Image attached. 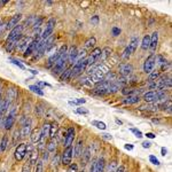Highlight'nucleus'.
<instances>
[{"instance_id":"55","label":"nucleus","mask_w":172,"mask_h":172,"mask_svg":"<svg viewBox=\"0 0 172 172\" xmlns=\"http://www.w3.org/2000/svg\"><path fill=\"white\" fill-rule=\"evenodd\" d=\"M37 86H48V87H51V85H49V84H48V83H44V81H38V83H37Z\"/></svg>"},{"instance_id":"22","label":"nucleus","mask_w":172,"mask_h":172,"mask_svg":"<svg viewBox=\"0 0 172 172\" xmlns=\"http://www.w3.org/2000/svg\"><path fill=\"white\" fill-rule=\"evenodd\" d=\"M110 55H111V48L104 47L103 49H101V54H100V56H99L97 62H103V61H106Z\"/></svg>"},{"instance_id":"41","label":"nucleus","mask_w":172,"mask_h":172,"mask_svg":"<svg viewBox=\"0 0 172 172\" xmlns=\"http://www.w3.org/2000/svg\"><path fill=\"white\" fill-rule=\"evenodd\" d=\"M86 102L85 99H76V100H70L69 104L70 106H79V104H84Z\"/></svg>"},{"instance_id":"39","label":"nucleus","mask_w":172,"mask_h":172,"mask_svg":"<svg viewBox=\"0 0 172 172\" xmlns=\"http://www.w3.org/2000/svg\"><path fill=\"white\" fill-rule=\"evenodd\" d=\"M92 124L94 126H97L99 130H106V129H107V125H106L103 122H100V120H93Z\"/></svg>"},{"instance_id":"15","label":"nucleus","mask_w":172,"mask_h":172,"mask_svg":"<svg viewBox=\"0 0 172 172\" xmlns=\"http://www.w3.org/2000/svg\"><path fill=\"white\" fill-rule=\"evenodd\" d=\"M158 45V32L155 31L153 34L150 36V44H149V49L151 51V53H154L156 51V47Z\"/></svg>"},{"instance_id":"40","label":"nucleus","mask_w":172,"mask_h":172,"mask_svg":"<svg viewBox=\"0 0 172 172\" xmlns=\"http://www.w3.org/2000/svg\"><path fill=\"white\" fill-rule=\"evenodd\" d=\"M37 18H38V17L34 16V15L30 16V17H29V20H27V21H25L24 25H25V27H32L34 23H36V21H37Z\"/></svg>"},{"instance_id":"20","label":"nucleus","mask_w":172,"mask_h":172,"mask_svg":"<svg viewBox=\"0 0 172 172\" xmlns=\"http://www.w3.org/2000/svg\"><path fill=\"white\" fill-rule=\"evenodd\" d=\"M37 41H38V39H34V40H32V41L30 43V45L28 46L27 51L23 53V56L28 57V56H30V55H32V54H33L34 51H36V45H37Z\"/></svg>"},{"instance_id":"9","label":"nucleus","mask_w":172,"mask_h":172,"mask_svg":"<svg viewBox=\"0 0 172 172\" xmlns=\"http://www.w3.org/2000/svg\"><path fill=\"white\" fill-rule=\"evenodd\" d=\"M118 71H119L122 77H126L127 78L133 72V65L131 63H122L118 67Z\"/></svg>"},{"instance_id":"18","label":"nucleus","mask_w":172,"mask_h":172,"mask_svg":"<svg viewBox=\"0 0 172 172\" xmlns=\"http://www.w3.org/2000/svg\"><path fill=\"white\" fill-rule=\"evenodd\" d=\"M104 170H106V160L103 157H100L95 161L94 172H104Z\"/></svg>"},{"instance_id":"42","label":"nucleus","mask_w":172,"mask_h":172,"mask_svg":"<svg viewBox=\"0 0 172 172\" xmlns=\"http://www.w3.org/2000/svg\"><path fill=\"white\" fill-rule=\"evenodd\" d=\"M44 170V162L40 160V161H37V163H36V172H43Z\"/></svg>"},{"instance_id":"56","label":"nucleus","mask_w":172,"mask_h":172,"mask_svg":"<svg viewBox=\"0 0 172 172\" xmlns=\"http://www.w3.org/2000/svg\"><path fill=\"white\" fill-rule=\"evenodd\" d=\"M161 153H162V156H165L166 153H167V150H166L165 147H162V148H161Z\"/></svg>"},{"instance_id":"46","label":"nucleus","mask_w":172,"mask_h":172,"mask_svg":"<svg viewBox=\"0 0 172 172\" xmlns=\"http://www.w3.org/2000/svg\"><path fill=\"white\" fill-rule=\"evenodd\" d=\"M149 161H150V163H153L154 165H160V161L158 158L154 156V155H149Z\"/></svg>"},{"instance_id":"23","label":"nucleus","mask_w":172,"mask_h":172,"mask_svg":"<svg viewBox=\"0 0 172 172\" xmlns=\"http://www.w3.org/2000/svg\"><path fill=\"white\" fill-rule=\"evenodd\" d=\"M83 145H84V140L83 139H79L77 142H76V146H75V156L76 157H79L80 155L83 154V151H84V149H83Z\"/></svg>"},{"instance_id":"4","label":"nucleus","mask_w":172,"mask_h":172,"mask_svg":"<svg viewBox=\"0 0 172 172\" xmlns=\"http://www.w3.org/2000/svg\"><path fill=\"white\" fill-rule=\"evenodd\" d=\"M72 156H74V148L72 146L67 147L63 150L62 155H61V164L64 166H69L72 162Z\"/></svg>"},{"instance_id":"10","label":"nucleus","mask_w":172,"mask_h":172,"mask_svg":"<svg viewBox=\"0 0 172 172\" xmlns=\"http://www.w3.org/2000/svg\"><path fill=\"white\" fill-rule=\"evenodd\" d=\"M15 158L17 161H22L27 156V143H18L15 149Z\"/></svg>"},{"instance_id":"63","label":"nucleus","mask_w":172,"mask_h":172,"mask_svg":"<svg viewBox=\"0 0 172 172\" xmlns=\"http://www.w3.org/2000/svg\"><path fill=\"white\" fill-rule=\"evenodd\" d=\"M54 172H57V171H54Z\"/></svg>"},{"instance_id":"57","label":"nucleus","mask_w":172,"mask_h":172,"mask_svg":"<svg viewBox=\"0 0 172 172\" xmlns=\"http://www.w3.org/2000/svg\"><path fill=\"white\" fill-rule=\"evenodd\" d=\"M124 148L127 149V150H132V149H133V145H130V143H127V145H125V146H124Z\"/></svg>"},{"instance_id":"7","label":"nucleus","mask_w":172,"mask_h":172,"mask_svg":"<svg viewBox=\"0 0 172 172\" xmlns=\"http://www.w3.org/2000/svg\"><path fill=\"white\" fill-rule=\"evenodd\" d=\"M15 120H16V115H15V109H11L9 111V114L7 115V117L5 118L4 122V126H5V130H11V127L15 124Z\"/></svg>"},{"instance_id":"51","label":"nucleus","mask_w":172,"mask_h":172,"mask_svg":"<svg viewBox=\"0 0 172 172\" xmlns=\"http://www.w3.org/2000/svg\"><path fill=\"white\" fill-rule=\"evenodd\" d=\"M48 154H49V153H48V151H47V150H44V153H43V162H45V161H47L48 160Z\"/></svg>"},{"instance_id":"32","label":"nucleus","mask_w":172,"mask_h":172,"mask_svg":"<svg viewBox=\"0 0 172 172\" xmlns=\"http://www.w3.org/2000/svg\"><path fill=\"white\" fill-rule=\"evenodd\" d=\"M8 142H9L8 135H7V134H4V137L1 139V142H0V151H5L7 146H8Z\"/></svg>"},{"instance_id":"37","label":"nucleus","mask_w":172,"mask_h":172,"mask_svg":"<svg viewBox=\"0 0 172 172\" xmlns=\"http://www.w3.org/2000/svg\"><path fill=\"white\" fill-rule=\"evenodd\" d=\"M117 167H118L117 162H116V161H111L108 165H107V170H106V172H115L117 170Z\"/></svg>"},{"instance_id":"59","label":"nucleus","mask_w":172,"mask_h":172,"mask_svg":"<svg viewBox=\"0 0 172 172\" xmlns=\"http://www.w3.org/2000/svg\"><path fill=\"white\" fill-rule=\"evenodd\" d=\"M2 120H4V113L2 111H0V126L2 124Z\"/></svg>"},{"instance_id":"5","label":"nucleus","mask_w":172,"mask_h":172,"mask_svg":"<svg viewBox=\"0 0 172 172\" xmlns=\"http://www.w3.org/2000/svg\"><path fill=\"white\" fill-rule=\"evenodd\" d=\"M55 24H56V21H55V18L54 17H51L47 23H46V28L45 30L43 31V33H41V39H48L49 37H52V34H53V31H54V28H55Z\"/></svg>"},{"instance_id":"49","label":"nucleus","mask_w":172,"mask_h":172,"mask_svg":"<svg viewBox=\"0 0 172 172\" xmlns=\"http://www.w3.org/2000/svg\"><path fill=\"white\" fill-rule=\"evenodd\" d=\"M78 114H81V115H87L88 114V110L85 108H77V110H76Z\"/></svg>"},{"instance_id":"58","label":"nucleus","mask_w":172,"mask_h":172,"mask_svg":"<svg viewBox=\"0 0 172 172\" xmlns=\"http://www.w3.org/2000/svg\"><path fill=\"white\" fill-rule=\"evenodd\" d=\"M103 138H106V139H108V140H111V139H113V137H111L110 134H108V133H104V134H103Z\"/></svg>"},{"instance_id":"12","label":"nucleus","mask_w":172,"mask_h":172,"mask_svg":"<svg viewBox=\"0 0 172 172\" xmlns=\"http://www.w3.org/2000/svg\"><path fill=\"white\" fill-rule=\"evenodd\" d=\"M75 134H76V132H75V129L74 127H69L67 133H65V135H64V147L67 148V147H70L72 143H74V139H75Z\"/></svg>"},{"instance_id":"45","label":"nucleus","mask_w":172,"mask_h":172,"mask_svg":"<svg viewBox=\"0 0 172 172\" xmlns=\"http://www.w3.org/2000/svg\"><path fill=\"white\" fill-rule=\"evenodd\" d=\"M130 131H131L137 138H142L143 137L142 132L140 131V130H138V129H135V127H131V129H130Z\"/></svg>"},{"instance_id":"31","label":"nucleus","mask_w":172,"mask_h":172,"mask_svg":"<svg viewBox=\"0 0 172 172\" xmlns=\"http://www.w3.org/2000/svg\"><path fill=\"white\" fill-rule=\"evenodd\" d=\"M140 109L148 110V111H157L158 110V104L157 103H148L147 106H141Z\"/></svg>"},{"instance_id":"48","label":"nucleus","mask_w":172,"mask_h":172,"mask_svg":"<svg viewBox=\"0 0 172 172\" xmlns=\"http://www.w3.org/2000/svg\"><path fill=\"white\" fill-rule=\"evenodd\" d=\"M111 33H113V36H115V37L119 36V33H120V29H119V28H116V27H114V28L111 29Z\"/></svg>"},{"instance_id":"53","label":"nucleus","mask_w":172,"mask_h":172,"mask_svg":"<svg viewBox=\"0 0 172 172\" xmlns=\"http://www.w3.org/2000/svg\"><path fill=\"white\" fill-rule=\"evenodd\" d=\"M150 146H151V143L149 142V141H143L142 142L143 148H150Z\"/></svg>"},{"instance_id":"2","label":"nucleus","mask_w":172,"mask_h":172,"mask_svg":"<svg viewBox=\"0 0 172 172\" xmlns=\"http://www.w3.org/2000/svg\"><path fill=\"white\" fill-rule=\"evenodd\" d=\"M22 31H23V25H21V24H18L17 27L11 29L6 43H11V44L16 45L17 41L21 39V37H22Z\"/></svg>"},{"instance_id":"27","label":"nucleus","mask_w":172,"mask_h":172,"mask_svg":"<svg viewBox=\"0 0 172 172\" xmlns=\"http://www.w3.org/2000/svg\"><path fill=\"white\" fill-rule=\"evenodd\" d=\"M161 78V71L160 70H153L150 74H149V77H148V83H154L156 80Z\"/></svg>"},{"instance_id":"21","label":"nucleus","mask_w":172,"mask_h":172,"mask_svg":"<svg viewBox=\"0 0 172 172\" xmlns=\"http://www.w3.org/2000/svg\"><path fill=\"white\" fill-rule=\"evenodd\" d=\"M30 139H31V142L38 143L41 139V131L40 129H34L33 131L30 133Z\"/></svg>"},{"instance_id":"36","label":"nucleus","mask_w":172,"mask_h":172,"mask_svg":"<svg viewBox=\"0 0 172 172\" xmlns=\"http://www.w3.org/2000/svg\"><path fill=\"white\" fill-rule=\"evenodd\" d=\"M166 62H167V61H166L162 55H156V56H155V65L162 67V65H164Z\"/></svg>"},{"instance_id":"28","label":"nucleus","mask_w":172,"mask_h":172,"mask_svg":"<svg viewBox=\"0 0 172 172\" xmlns=\"http://www.w3.org/2000/svg\"><path fill=\"white\" fill-rule=\"evenodd\" d=\"M49 129H51V123H45L44 125L41 126L40 131H41V138L43 139H46L49 135Z\"/></svg>"},{"instance_id":"24","label":"nucleus","mask_w":172,"mask_h":172,"mask_svg":"<svg viewBox=\"0 0 172 172\" xmlns=\"http://www.w3.org/2000/svg\"><path fill=\"white\" fill-rule=\"evenodd\" d=\"M71 72H72L71 67H70V68H67L62 74L60 75V80H61V81H68V80H70L71 79Z\"/></svg>"},{"instance_id":"61","label":"nucleus","mask_w":172,"mask_h":172,"mask_svg":"<svg viewBox=\"0 0 172 172\" xmlns=\"http://www.w3.org/2000/svg\"><path fill=\"white\" fill-rule=\"evenodd\" d=\"M29 71H31V72H32L33 75H37V74H38V71H37V70H29Z\"/></svg>"},{"instance_id":"26","label":"nucleus","mask_w":172,"mask_h":172,"mask_svg":"<svg viewBox=\"0 0 172 172\" xmlns=\"http://www.w3.org/2000/svg\"><path fill=\"white\" fill-rule=\"evenodd\" d=\"M57 132H59V124H57L56 122L51 123V129H49V135L48 137L51 138V139H54V138L56 137Z\"/></svg>"},{"instance_id":"38","label":"nucleus","mask_w":172,"mask_h":172,"mask_svg":"<svg viewBox=\"0 0 172 172\" xmlns=\"http://www.w3.org/2000/svg\"><path fill=\"white\" fill-rule=\"evenodd\" d=\"M21 132L18 131V130H16V131L14 132V134H13V143L14 145H18V141L21 140Z\"/></svg>"},{"instance_id":"19","label":"nucleus","mask_w":172,"mask_h":172,"mask_svg":"<svg viewBox=\"0 0 172 172\" xmlns=\"http://www.w3.org/2000/svg\"><path fill=\"white\" fill-rule=\"evenodd\" d=\"M83 156H81V165H83V169H84V166L90 162L91 160V156H92V153H91V147H87V148L83 151Z\"/></svg>"},{"instance_id":"3","label":"nucleus","mask_w":172,"mask_h":172,"mask_svg":"<svg viewBox=\"0 0 172 172\" xmlns=\"http://www.w3.org/2000/svg\"><path fill=\"white\" fill-rule=\"evenodd\" d=\"M86 68H87V61H86V57L81 59L79 61L75 63L74 67H71L72 69V72H71V78L72 77H77L79 76L80 74H83V71H85Z\"/></svg>"},{"instance_id":"64","label":"nucleus","mask_w":172,"mask_h":172,"mask_svg":"<svg viewBox=\"0 0 172 172\" xmlns=\"http://www.w3.org/2000/svg\"><path fill=\"white\" fill-rule=\"evenodd\" d=\"M0 24H1V23H0Z\"/></svg>"},{"instance_id":"11","label":"nucleus","mask_w":172,"mask_h":172,"mask_svg":"<svg viewBox=\"0 0 172 172\" xmlns=\"http://www.w3.org/2000/svg\"><path fill=\"white\" fill-rule=\"evenodd\" d=\"M155 68V55L151 54L149 57H147V60L143 63V72L145 74H150Z\"/></svg>"},{"instance_id":"29","label":"nucleus","mask_w":172,"mask_h":172,"mask_svg":"<svg viewBox=\"0 0 172 172\" xmlns=\"http://www.w3.org/2000/svg\"><path fill=\"white\" fill-rule=\"evenodd\" d=\"M46 150L48 151V153H54L55 150H56V140H55V138L54 139H51L47 145H46Z\"/></svg>"},{"instance_id":"43","label":"nucleus","mask_w":172,"mask_h":172,"mask_svg":"<svg viewBox=\"0 0 172 172\" xmlns=\"http://www.w3.org/2000/svg\"><path fill=\"white\" fill-rule=\"evenodd\" d=\"M9 61H11V63H14L15 65H17L20 69H22V70H24V65H23L22 63H21V61H18L17 59H14V57H9Z\"/></svg>"},{"instance_id":"14","label":"nucleus","mask_w":172,"mask_h":172,"mask_svg":"<svg viewBox=\"0 0 172 172\" xmlns=\"http://www.w3.org/2000/svg\"><path fill=\"white\" fill-rule=\"evenodd\" d=\"M138 45H139V37H132L131 40H130V43H129V45L126 47L125 49L129 52V54L132 55L135 49L138 48Z\"/></svg>"},{"instance_id":"17","label":"nucleus","mask_w":172,"mask_h":172,"mask_svg":"<svg viewBox=\"0 0 172 172\" xmlns=\"http://www.w3.org/2000/svg\"><path fill=\"white\" fill-rule=\"evenodd\" d=\"M17 90L15 87H11V88H8L7 92H6V100H8L9 102H13V101H15L17 99Z\"/></svg>"},{"instance_id":"25","label":"nucleus","mask_w":172,"mask_h":172,"mask_svg":"<svg viewBox=\"0 0 172 172\" xmlns=\"http://www.w3.org/2000/svg\"><path fill=\"white\" fill-rule=\"evenodd\" d=\"M139 101H140L139 95H129L123 100V103H125V104H135Z\"/></svg>"},{"instance_id":"16","label":"nucleus","mask_w":172,"mask_h":172,"mask_svg":"<svg viewBox=\"0 0 172 172\" xmlns=\"http://www.w3.org/2000/svg\"><path fill=\"white\" fill-rule=\"evenodd\" d=\"M22 20V14H16V15H14V16L11 17V20L8 21L7 23V29H14L15 27L18 25V22Z\"/></svg>"},{"instance_id":"47","label":"nucleus","mask_w":172,"mask_h":172,"mask_svg":"<svg viewBox=\"0 0 172 172\" xmlns=\"http://www.w3.org/2000/svg\"><path fill=\"white\" fill-rule=\"evenodd\" d=\"M67 172H78V165L76 163H71L68 167V171Z\"/></svg>"},{"instance_id":"52","label":"nucleus","mask_w":172,"mask_h":172,"mask_svg":"<svg viewBox=\"0 0 172 172\" xmlns=\"http://www.w3.org/2000/svg\"><path fill=\"white\" fill-rule=\"evenodd\" d=\"M5 30H7V24H0V34L2 33Z\"/></svg>"},{"instance_id":"60","label":"nucleus","mask_w":172,"mask_h":172,"mask_svg":"<svg viewBox=\"0 0 172 172\" xmlns=\"http://www.w3.org/2000/svg\"><path fill=\"white\" fill-rule=\"evenodd\" d=\"M115 122L117 123V124H119V125H122L123 123H122V120H119V119H115Z\"/></svg>"},{"instance_id":"8","label":"nucleus","mask_w":172,"mask_h":172,"mask_svg":"<svg viewBox=\"0 0 172 172\" xmlns=\"http://www.w3.org/2000/svg\"><path fill=\"white\" fill-rule=\"evenodd\" d=\"M31 41H32V39H31L30 37H21V39L17 41L15 48H16L18 52L24 53V52L27 51V48H28V46L30 45Z\"/></svg>"},{"instance_id":"44","label":"nucleus","mask_w":172,"mask_h":172,"mask_svg":"<svg viewBox=\"0 0 172 172\" xmlns=\"http://www.w3.org/2000/svg\"><path fill=\"white\" fill-rule=\"evenodd\" d=\"M31 170H32V165H31V163L30 162H25V164L23 165L22 167V172H31Z\"/></svg>"},{"instance_id":"13","label":"nucleus","mask_w":172,"mask_h":172,"mask_svg":"<svg viewBox=\"0 0 172 172\" xmlns=\"http://www.w3.org/2000/svg\"><path fill=\"white\" fill-rule=\"evenodd\" d=\"M77 54H78L77 47H76V46H71V47L68 49V53H67V61H68V63L72 64L74 62H76Z\"/></svg>"},{"instance_id":"34","label":"nucleus","mask_w":172,"mask_h":172,"mask_svg":"<svg viewBox=\"0 0 172 172\" xmlns=\"http://www.w3.org/2000/svg\"><path fill=\"white\" fill-rule=\"evenodd\" d=\"M158 108H161L162 110H171V100L170 99H166L165 101H163V103L158 104Z\"/></svg>"},{"instance_id":"50","label":"nucleus","mask_w":172,"mask_h":172,"mask_svg":"<svg viewBox=\"0 0 172 172\" xmlns=\"http://www.w3.org/2000/svg\"><path fill=\"white\" fill-rule=\"evenodd\" d=\"M91 22H92V24L97 25V23H99V16H93L91 18Z\"/></svg>"},{"instance_id":"33","label":"nucleus","mask_w":172,"mask_h":172,"mask_svg":"<svg viewBox=\"0 0 172 172\" xmlns=\"http://www.w3.org/2000/svg\"><path fill=\"white\" fill-rule=\"evenodd\" d=\"M149 44H150V36L146 34V36H145V37L142 38V41H141V48H142L143 51L148 49V48H149Z\"/></svg>"},{"instance_id":"1","label":"nucleus","mask_w":172,"mask_h":172,"mask_svg":"<svg viewBox=\"0 0 172 172\" xmlns=\"http://www.w3.org/2000/svg\"><path fill=\"white\" fill-rule=\"evenodd\" d=\"M108 71H110V70H109V68L106 64H99L97 68L95 69V71L90 76L91 83H99V81H101Z\"/></svg>"},{"instance_id":"35","label":"nucleus","mask_w":172,"mask_h":172,"mask_svg":"<svg viewBox=\"0 0 172 172\" xmlns=\"http://www.w3.org/2000/svg\"><path fill=\"white\" fill-rule=\"evenodd\" d=\"M29 90L31 92H33V93H36V94H38V95H40V97H44V91L40 88L39 86L37 85H30L29 86Z\"/></svg>"},{"instance_id":"30","label":"nucleus","mask_w":172,"mask_h":172,"mask_svg":"<svg viewBox=\"0 0 172 172\" xmlns=\"http://www.w3.org/2000/svg\"><path fill=\"white\" fill-rule=\"evenodd\" d=\"M97 44V39H95V37H91V38H88V39L85 41V45H84V49H90L92 47H94Z\"/></svg>"},{"instance_id":"6","label":"nucleus","mask_w":172,"mask_h":172,"mask_svg":"<svg viewBox=\"0 0 172 172\" xmlns=\"http://www.w3.org/2000/svg\"><path fill=\"white\" fill-rule=\"evenodd\" d=\"M21 124H22L21 130H20L21 137L25 138V137H28V135H30V133H31V126H32L31 119L28 118V117H27V118H23V119L21 120Z\"/></svg>"},{"instance_id":"54","label":"nucleus","mask_w":172,"mask_h":172,"mask_svg":"<svg viewBox=\"0 0 172 172\" xmlns=\"http://www.w3.org/2000/svg\"><path fill=\"white\" fill-rule=\"evenodd\" d=\"M146 137L148 138V139H155L156 135H155L154 133H151V132H148V133H146Z\"/></svg>"},{"instance_id":"62","label":"nucleus","mask_w":172,"mask_h":172,"mask_svg":"<svg viewBox=\"0 0 172 172\" xmlns=\"http://www.w3.org/2000/svg\"><path fill=\"white\" fill-rule=\"evenodd\" d=\"M78 172H85V170H84V169H81V170H78Z\"/></svg>"}]
</instances>
